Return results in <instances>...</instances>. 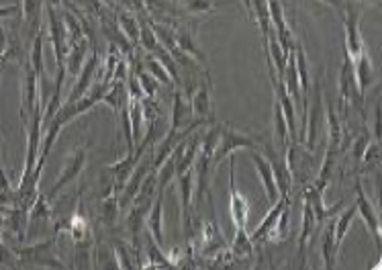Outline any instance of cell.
Returning <instances> with one entry per match:
<instances>
[{
    "label": "cell",
    "instance_id": "obj_1",
    "mask_svg": "<svg viewBox=\"0 0 382 270\" xmlns=\"http://www.w3.org/2000/svg\"><path fill=\"white\" fill-rule=\"evenodd\" d=\"M360 15H362L360 4L356 0H345V4H343V29H345L343 51L347 54V58L352 62L360 90L366 92L370 86L376 84V68H374V62L366 49V43L360 33Z\"/></svg>",
    "mask_w": 382,
    "mask_h": 270
},
{
    "label": "cell",
    "instance_id": "obj_2",
    "mask_svg": "<svg viewBox=\"0 0 382 270\" xmlns=\"http://www.w3.org/2000/svg\"><path fill=\"white\" fill-rule=\"evenodd\" d=\"M256 146H258V142L252 135L240 133L231 125H221V133H219L217 146L213 149L211 166H213V170H217L223 160H227L235 149H243V147L245 149H256Z\"/></svg>",
    "mask_w": 382,
    "mask_h": 270
},
{
    "label": "cell",
    "instance_id": "obj_3",
    "mask_svg": "<svg viewBox=\"0 0 382 270\" xmlns=\"http://www.w3.org/2000/svg\"><path fill=\"white\" fill-rule=\"evenodd\" d=\"M178 178V201L182 207V235L184 244H192L195 240V211H192V201H195V168H188L182 172Z\"/></svg>",
    "mask_w": 382,
    "mask_h": 270
},
{
    "label": "cell",
    "instance_id": "obj_4",
    "mask_svg": "<svg viewBox=\"0 0 382 270\" xmlns=\"http://www.w3.org/2000/svg\"><path fill=\"white\" fill-rule=\"evenodd\" d=\"M60 4L45 2V15H47V31H49V42L54 45L56 54V66L58 70H66V54H68V29L63 15L58 8Z\"/></svg>",
    "mask_w": 382,
    "mask_h": 270
},
{
    "label": "cell",
    "instance_id": "obj_5",
    "mask_svg": "<svg viewBox=\"0 0 382 270\" xmlns=\"http://www.w3.org/2000/svg\"><path fill=\"white\" fill-rule=\"evenodd\" d=\"M315 156H313V152L311 149H307V147L302 146L301 142H290L288 146H286V168L290 170V176H292V183L297 185V187H307L311 180H309V176H311V170L315 166Z\"/></svg>",
    "mask_w": 382,
    "mask_h": 270
},
{
    "label": "cell",
    "instance_id": "obj_6",
    "mask_svg": "<svg viewBox=\"0 0 382 270\" xmlns=\"http://www.w3.org/2000/svg\"><path fill=\"white\" fill-rule=\"evenodd\" d=\"M311 115H307V129H304V140L302 146L307 149H315L319 133L325 127V99H323V84L321 80H315V99L311 104Z\"/></svg>",
    "mask_w": 382,
    "mask_h": 270
},
{
    "label": "cell",
    "instance_id": "obj_7",
    "mask_svg": "<svg viewBox=\"0 0 382 270\" xmlns=\"http://www.w3.org/2000/svg\"><path fill=\"white\" fill-rule=\"evenodd\" d=\"M229 248L227 240L223 235L221 228L217 223V217L213 215V219L204 221L201 228V250H199V258L207 260V264H211L213 258H217L221 252Z\"/></svg>",
    "mask_w": 382,
    "mask_h": 270
},
{
    "label": "cell",
    "instance_id": "obj_8",
    "mask_svg": "<svg viewBox=\"0 0 382 270\" xmlns=\"http://www.w3.org/2000/svg\"><path fill=\"white\" fill-rule=\"evenodd\" d=\"M247 213H249V203L235 185V158L231 154L229 156V215L235 226V231L247 229Z\"/></svg>",
    "mask_w": 382,
    "mask_h": 270
},
{
    "label": "cell",
    "instance_id": "obj_9",
    "mask_svg": "<svg viewBox=\"0 0 382 270\" xmlns=\"http://www.w3.org/2000/svg\"><path fill=\"white\" fill-rule=\"evenodd\" d=\"M266 8H268V17L270 23L274 27V33H276V39L281 43L282 51L288 56L290 49L297 45L295 43V35H292V29L286 21V15H284V6H282V0H266Z\"/></svg>",
    "mask_w": 382,
    "mask_h": 270
},
{
    "label": "cell",
    "instance_id": "obj_10",
    "mask_svg": "<svg viewBox=\"0 0 382 270\" xmlns=\"http://www.w3.org/2000/svg\"><path fill=\"white\" fill-rule=\"evenodd\" d=\"M39 104V76L33 66L25 63V78H23V101H20V123L27 125L33 111Z\"/></svg>",
    "mask_w": 382,
    "mask_h": 270
},
{
    "label": "cell",
    "instance_id": "obj_11",
    "mask_svg": "<svg viewBox=\"0 0 382 270\" xmlns=\"http://www.w3.org/2000/svg\"><path fill=\"white\" fill-rule=\"evenodd\" d=\"M86 166V147H76L72 154H70V158L66 160V166L60 172V178L54 183V187L49 188V192L45 195L47 197V201L51 203L58 195H60L61 188H66V185H70L72 180H76L78 176H80V172Z\"/></svg>",
    "mask_w": 382,
    "mask_h": 270
},
{
    "label": "cell",
    "instance_id": "obj_12",
    "mask_svg": "<svg viewBox=\"0 0 382 270\" xmlns=\"http://www.w3.org/2000/svg\"><path fill=\"white\" fill-rule=\"evenodd\" d=\"M190 99V109H192V119L201 121L202 125L215 123V111L211 103V80H209V72L204 74V82L195 88V92L188 97Z\"/></svg>",
    "mask_w": 382,
    "mask_h": 270
},
{
    "label": "cell",
    "instance_id": "obj_13",
    "mask_svg": "<svg viewBox=\"0 0 382 270\" xmlns=\"http://www.w3.org/2000/svg\"><path fill=\"white\" fill-rule=\"evenodd\" d=\"M99 68H101L99 49H97V47H90V58H86V62L82 66L80 74H78L76 82L72 86L70 97L66 99V103H74V101H78V99H82V97L88 92V88L97 80V70H99Z\"/></svg>",
    "mask_w": 382,
    "mask_h": 270
},
{
    "label": "cell",
    "instance_id": "obj_14",
    "mask_svg": "<svg viewBox=\"0 0 382 270\" xmlns=\"http://www.w3.org/2000/svg\"><path fill=\"white\" fill-rule=\"evenodd\" d=\"M356 207H358V213H360V217L364 219V223H366L368 231L372 233V238H374L376 246H378V250H381V242H382L381 219H378V213H376L374 203L368 199V195H366V190H364L360 180H356Z\"/></svg>",
    "mask_w": 382,
    "mask_h": 270
},
{
    "label": "cell",
    "instance_id": "obj_15",
    "mask_svg": "<svg viewBox=\"0 0 382 270\" xmlns=\"http://www.w3.org/2000/svg\"><path fill=\"white\" fill-rule=\"evenodd\" d=\"M172 31H174L176 45L180 47V51L184 54V56L192 58L195 62H199V63L207 62V56L202 54V49L199 47L197 39H195V23L176 21L174 25H172Z\"/></svg>",
    "mask_w": 382,
    "mask_h": 270
},
{
    "label": "cell",
    "instance_id": "obj_16",
    "mask_svg": "<svg viewBox=\"0 0 382 270\" xmlns=\"http://www.w3.org/2000/svg\"><path fill=\"white\" fill-rule=\"evenodd\" d=\"M252 162L256 166V172L260 176V183L264 190H266V199L270 203H276L281 192H278V185H276V178H274V170H272V164L266 156H261L258 149H252Z\"/></svg>",
    "mask_w": 382,
    "mask_h": 270
},
{
    "label": "cell",
    "instance_id": "obj_17",
    "mask_svg": "<svg viewBox=\"0 0 382 270\" xmlns=\"http://www.w3.org/2000/svg\"><path fill=\"white\" fill-rule=\"evenodd\" d=\"M164 192L166 190H158L156 188V197H154V203L149 209V215H147V231L149 235L156 240V244L164 248Z\"/></svg>",
    "mask_w": 382,
    "mask_h": 270
},
{
    "label": "cell",
    "instance_id": "obj_18",
    "mask_svg": "<svg viewBox=\"0 0 382 270\" xmlns=\"http://www.w3.org/2000/svg\"><path fill=\"white\" fill-rule=\"evenodd\" d=\"M288 205H290V197H278V201H276V203H272V209L268 211V215L261 219L260 226L254 229V233L249 235L254 244H260V242H264V240H266L268 231L276 226V221H278L281 213L284 211V209L288 207Z\"/></svg>",
    "mask_w": 382,
    "mask_h": 270
},
{
    "label": "cell",
    "instance_id": "obj_19",
    "mask_svg": "<svg viewBox=\"0 0 382 270\" xmlns=\"http://www.w3.org/2000/svg\"><path fill=\"white\" fill-rule=\"evenodd\" d=\"M315 215H313V209L309 205V201L302 203V223H301V235H299V266L307 269V246H309V238L315 229Z\"/></svg>",
    "mask_w": 382,
    "mask_h": 270
},
{
    "label": "cell",
    "instance_id": "obj_20",
    "mask_svg": "<svg viewBox=\"0 0 382 270\" xmlns=\"http://www.w3.org/2000/svg\"><path fill=\"white\" fill-rule=\"evenodd\" d=\"M340 246L335 242V221H329L327 228L323 229L321 238V256H323V269L331 270L335 269V258H338Z\"/></svg>",
    "mask_w": 382,
    "mask_h": 270
},
{
    "label": "cell",
    "instance_id": "obj_21",
    "mask_svg": "<svg viewBox=\"0 0 382 270\" xmlns=\"http://www.w3.org/2000/svg\"><path fill=\"white\" fill-rule=\"evenodd\" d=\"M266 158L270 160V164H272V170H274V178H276V185H278V192H281V197H290V188H292V176H290V170L286 168V162L281 164L278 162V158H276V154H274V149L268 146L266 147Z\"/></svg>",
    "mask_w": 382,
    "mask_h": 270
},
{
    "label": "cell",
    "instance_id": "obj_22",
    "mask_svg": "<svg viewBox=\"0 0 382 270\" xmlns=\"http://www.w3.org/2000/svg\"><path fill=\"white\" fill-rule=\"evenodd\" d=\"M229 254H231V258H233V260H242V262L254 258V254H256V244L252 242V238H249L247 229H243V231H235L233 242H231V246H229Z\"/></svg>",
    "mask_w": 382,
    "mask_h": 270
},
{
    "label": "cell",
    "instance_id": "obj_23",
    "mask_svg": "<svg viewBox=\"0 0 382 270\" xmlns=\"http://www.w3.org/2000/svg\"><path fill=\"white\" fill-rule=\"evenodd\" d=\"M115 19H117L121 33L127 37V42L133 47L140 45V19H135L129 11H119Z\"/></svg>",
    "mask_w": 382,
    "mask_h": 270
},
{
    "label": "cell",
    "instance_id": "obj_24",
    "mask_svg": "<svg viewBox=\"0 0 382 270\" xmlns=\"http://www.w3.org/2000/svg\"><path fill=\"white\" fill-rule=\"evenodd\" d=\"M145 258L147 260L143 262L141 269H172L168 256L164 254V248L156 244V240L149 235V231H147V256Z\"/></svg>",
    "mask_w": 382,
    "mask_h": 270
},
{
    "label": "cell",
    "instance_id": "obj_25",
    "mask_svg": "<svg viewBox=\"0 0 382 270\" xmlns=\"http://www.w3.org/2000/svg\"><path fill=\"white\" fill-rule=\"evenodd\" d=\"M141 66H143V70L145 72H149L158 82L168 84V86H172V88H176L178 84L174 82V78L170 76V72L161 66V62L156 58V56H152V54H145L143 58H141Z\"/></svg>",
    "mask_w": 382,
    "mask_h": 270
},
{
    "label": "cell",
    "instance_id": "obj_26",
    "mask_svg": "<svg viewBox=\"0 0 382 270\" xmlns=\"http://www.w3.org/2000/svg\"><path fill=\"white\" fill-rule=\"evenodd\" d=\"M274 133H276V142H281L282 147H286L290 144V131H288V123L282 111V104L278 103V99L274 97Z\"/></svg>",
    "mask_w": 382,
    "mask_h": 270
},
{
    "label": "cell",
    "instance_id": "obj_27",
    "mask_svg": "<svg viewBox=\"0 0 382 270\" xmlns=\"http://www.w3.org/2000/svg\"><path fill=\"white\" fill-rule=\"evenodd\" d=\"M119 199L117 195H111V197H104L102 199V211L101 217H99V223L102 228H113L115 221H117V215H119Z\"/></svg>",
    "mask_w": 382,
    "mask_h": 270
},
{
    "label": "cell",
    "instance_id": "obj_28",
    "mask_svg": "<svg viewBox=\"0 0 382 270\" xmlns=\"http://www.w3.org/2000/svg\"><path fill=\"white\" fill-rule=\"evenodd\" d=\"M223 2H229V0H178V6L184 13H190V15H204V13H211L217 4Z\"/></svg>",
    "mask_w": 382,
    "mask_h": 270
},
{
    "label": "cell",
    "instance_id": "obj_29",
    "mask_svg": "<svg viewBox=\"0 0 382 270\" xmlns=\"http://www.w3.org/2000/svg\"><path fill=\"white\" fill-rule=\"evenodd\" d=\"M356 215H358V207H356V203H354V205H350L345 211H342L340 217L335 219V242H338L340 248H342L343 238H345L347 229L352 226V221L356 219Z\"/></svg>",
    "mask_w": 382,
    "mask_h": 270
},
{
    "label": "cell",
    "instance_id": "obj_30",
    "mask_svg": "<svg viewBox=\"0 0 382 270\" xmlns=\"http://www.w3.org/2000/svg\"><path fill=\"white\" fill-rule=\"evenodd\" d=\"M117 244H113V252H115V260H117V269L129 270L137 269L135 264V256H133V248H129L127 244H123V240H115Z\"/></svg>",
    "mask_w": 382,
    "mask_h": 270
},
{
    "label": "cell",
    "instance_id": "obj_31",
    "mask_svg": "<svg viewBox=\"0 0 382 270\" xmlns=\"http://www.w3.org/2000/svg\"><path fill=\"white\" fill-rule=\"evenodd\" d=\"M381 164V142H368V146L364 149L362 158H360V172H368L372 168Z\"/></svg>",
    "mask_w": 382,
    "mask_h": 270
},
{
    "label": "cell",
    "instance_id": "obj_32",
    "mask_svg": "<svg viewBox=\"0 0 382 270\" xmlns=\"http://www.w3.org/2000/svg\"><path fill=\"white\" fill-rule=\"evenodd\" d=\"M288 221H290V209L286 207L281 213V217H278L276 226H274V228L268 231L266 240H272V242H284V240L288 238V233H290Z\"/></svg>",
    "mask_w": 382,
    "mask_h": 270
},
{
    "label": "cell",
    "instance_id": "obj_33",
    "mask_svg": "<svg viewBox=\"0 0 382 270\" xmlns=\"http://www.w3.org/2000/svg\"><path fill=\"white\" fill-rule=\"evenodd\" d=\"M17 49H19V43L13 45V39H11L8 33H6V27L0 23V63L11 60V58L17 54Z\"/></svg>",
    "mask_w": 382,
    "mask_h": 270
},
{
    "label": "cell",
    "instance_id": "obj_34",
    "mask_svg": "<svg viewBox=\"0 0 382 270\" xmlns=\"http://www.w3.org/2000/svg\"><path fill=\"white\" fill-rule=\"evenodd\" d=\"M41 6H43V0H23V6H20V17L25 23L39 21Z\"/></svg>",
    "mask_w": 382,
    "mask_h": 270
},
{
    "label": "cell",
    "instance_id": "obj_35",
    "mask_svg": "<svg viewBox=\"0 0 382 270\" xmlns=\"http://www.w3.org/2000/svg\"><path fill=\"white\" fill-rule=\"evenodd\" d=\"M368 142H370V133L364 131L362 135L356 137L354 144H350V146H352V152H350V154H352V162H354V164H360V158H362L364 149L368 146Z\"/></svg>",
    "mask_w": 382,
    "mask_h": 270
},
{
    "label": "cell",
    "instance_id": "obj_36",
    "mask_svg": "<svg viewBox=\"0 0 382 270\" xmlns=\"http://www.w3.org/2000/svg\"><path fill=\"white\" fill-rule=\"evenodd\" d=\"M0 266H8V269H15V266H17L15 250L6 248L2 242H0Z\"/></svg>",
    "mask_w": 382,
    "mask_h": 270
},
{
    "label": "cell",
    "instance_id": "obj_37",
    "mask_svg": "<svg viewBox=\"0 0 382 270\" xmlns=\"http://www.w3.org/2000/svg\"><path fill=\"white\" fill-rule=\"evenodd\" d=\"M372 133H374V142H381V99L374 109V125H372Z\"/></svg>",
    "mask_w": 382,
    "mask_h": 270
},
{
    "label": "cell",
    "instance_id": "obj_38",
    "mask_svg": "<svg viewBox=\"0 0 382 270\" xmlns=\"http://www.w3.org/2000/svg\"><path fill=\"white\" fill-rule=\"evenodd\" d=\"M20 8L17 4H11V6H0V21L2 19H13L15 15H19Z\"/></svg>",
    "mask_w": 382,
    "mask_h": 270
},
{
    "label": "cell",
    "instance_id": "obj_39",
    "mask_svg": "<svg viewBox=\"0 0 382 270\" xmlns=\"http://www.w3.org/2000/svg\"><path fill=\"white\" fill-rule=\"evenodd\" d=\"M0 192L8 195V183H6V176H4V172H2V170H0Z\"/></svg>",
    "mask_w": 382,
    "mask_h": 270
},
{
    "label": "cell",
    "instance_id": "obj_40",
    "mask_svg": "<svg viewBox=\"0 0 382 270\" xmlns=\"http://www.w3.org/2000/svg\"><path fill=\"white\" fill-rule=\"evenodd\" d=\"M323 4H329L333 8H342V0H321Z\"/></svg>",
    "mask_w": 382,
    "mask_h": 270
},
{
    "label": "cell",
    "instance_id": "obj_41",
    "mask_svg": "<svg viewBox=\"0 0 382 270\" xmlns=\"http://www.w3.org/2000/svg\"><path fill=\"white\" fill-rule=\"evenodd\" d=\"M243 6H245V13H247V19H252V0H242Z\"/></svg>",
    "mask_w": 382,
    "mask_h": 270
},
{
    "label": "cell",
    "instance_id": "obj_42",
    "mask_svg": "<svg viewBox=\"0 0 382 270\" xmlns=\"http://www.w3.org/2000/svg\"><path fill=\"white\" fill-rule=\"evenodd\" d=\"M4 226H6V221H4V217L0 215V242H2V229H4Z\"/></svg>",
    "mask_w": 382,
    "mask_h": 270
},
{
    "label": "cell",
    "instance_id": "obj_43",
    "mask_svg": "<svg viewBox=\"0 0 382 270\" xmlns=\"http://www.w3.org/2000/svg\"><path fill=\"white\" fill-rule=\"evenodd\" d=\"M102 4L109 6V8H115V0H102Z\"/></svg>",
    "mask_w": 382,
    "mask_h": 270
},
{
    "label": "cell",
    "instance_id": "obj_44",
    "mask_svg": "<svg viewBox=\"0 0 382 270\" xmlns=\"http://www.w3.org/2000/svg\"><path fill=\"white\" fill-rule=\"evenodd\" d=\"M366 2H376V4H378V2H381V0H366Z\"/></svg>",
    "mask_w": 382,
    "mask_h": 270
}]
</instances>
